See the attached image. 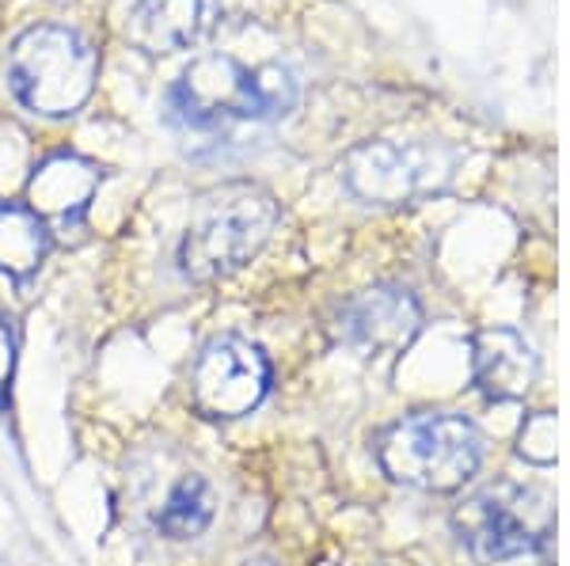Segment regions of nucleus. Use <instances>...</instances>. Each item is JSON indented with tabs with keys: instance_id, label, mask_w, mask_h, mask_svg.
Segmentation results:
<instances>
[{
	"instance_id": "f257e3e1",
	"label": "nucleus",
	"mask_w": 570,
	"mask_h": 566,
	"mask_svg": "<svg viewBox=\"0 0 570 566\" xmlns=\"http://www.w3.org/2000/svg\"><path fill=\"white\" fill-rule=\"evenodd\" d=\"M301 85L285 66H244L228 53H202L179 72L168 107L190 130L225 122H274L297 107Z\"/></svg>"
},
{
	"instance_id": "f03ea898",
	"label": "nucleus",
	"mask_w": 570,
	"mask_h": 566,
	"mask_svg": "<svg viewBox=\"0 0 570 566\" xmlns=\"http://www.w3.org/2000/svg\"><path fill=\"white\" fill-rule=\"evenodd\" d=\"M282 209L259 182H220L206 190L179 244V270L190 281H217L271 244Z\"/></svg>"
},
{
	"instance_id": "7ed1b4c3",
	"label": "nucleus",
	"mask_w": 570,
	"mask_h": 566,
	"mask_svg": "<svg viewBox=\"0 0 570 566\" xmlns=\"http://www.w3.org/2000/svg\"><path fill=\"white\" fill-rule=\"evenodd\" d=\"M384 476L403 487L449 495L475 479L483 464V437L453 410H419L400 418L376 441Z\"/></svg>"
},
{
	"instance_id": "20e7f679",
	"label": "nucleus",
	"mask_w": 570,
	"mask_h": 566,
	"mask_svg": "<svg viewBox=\"0 0 570 566\" xmlns=\"http://www.w3.org/2000/svg\"><path fill=\"white\" fill-rule=\"evenodd\" d=\"M99 53L85 34L61 23L27 27L8 50V85L31 115L69 118L91 99Z\"/></svg>"
},
{
	"instance_id": "39448f33",
	"label": "nucleus",
	"mask_w": 570,
	"mask_h": 566,
	"mask_svg": "<svg viewBox=\"0 0 570 566\" xmlns=\"http://www.w3.org/2000/svg\"><path fill=\"white\" fill-rule=\"evenodd\" d=\"M461 152L445 141H395L376 137L351 149L343 163V179L354 198L370 206H411L422 198H434L456 179Z\"/></svg>"
},
{
	"instance_id": "423d86ee",
	"label": "nucleus",
	"mask_w": 570,
	"mask_h": 566,
	"mask_svg": "<svg viewBox=\"0 0 570 566\" xmlns=\"http://www.w3.org/2000/svg\"><path fill=\"white\" fill-rule=\"evenodd\" d=\"M453 528L483 563L537 552L551 533V502L544 490L521 483H491L453 509Z\"/></svg>"
},
{
	"instance_id": "0eeeda50",
	"label": "nucleus",
	"mask_w": 570,
	"mask_h": 566,
	"mask_svg": "<svg viewBox=\"0 0 570 566\" xmlns=\"http://www.w3.org/2000/svg\"><path fill=\"white\" fill-rule=\"evenodd\" d=\"M271 391V361L244 335H217L190 369V396L209 418H244Z\"/></svg>"
},
{
	"instance_id": "6e6552de",
	"label": "nucleus",
	"mask_w": 570,
	"mask_h": 566,
	"mask_svg": "<svg viewBox=\"0 0 570 566\" xmlns=\"http://www.w3.org/2000/svg\"><path fill=\"white\" fill-rule=\"evenodd\" d=\"M422 331V305L400 286H373L338 308L331 335L357 358L403 354Z\"/></svg>"
},
{
	"instance_id": "1a4fd4ad",
	"label": "nucleus",
	"mask_w": 570,
	"mask_h": 566,
	"mask_svg": "<svg viewBox=\"0 0 570 566\" xmlns=\"http://www.w3.org/2000/svg\"><path fill=\"white\" fill-rule=\"evenodd\" d=\"M104 171L80 152H53L27 179L23 206L50 228H77L99 195Z\"/></svg>"
},
{
	"instance_id": "9d476101",
	"label": "nucleus",
	"mask_w": 570,
	"mask_h": 566,
	"mask_svg": "<svg viewBox=\"0 0 570 566\" xmlns=\"http://www.w3.org/2000/svg\"><path fill=\"white\" fill-rule=\"evenodd\" d=\"M537 350L513 327H483L472 339V377L491 404L525 399L537 380Z\"/></svg>"
},
{
	"instance_id": "9b49d317",
	"label": "nucleus",
	"mask_w": 570,
	"mask_h": 566,
	"mask_svg": "<svg viewBox=\"0 0 570 566\" xmlns=\"http://www.w3.org/2000/svg\"><path fill=\"white\" fill-rule=\"evenodd\" d=\"M214 27V0H137L126 16V39L160 58L195 46Z\"/></svg>"
},
{
	"instance_id": "f8f14e48",
	"label": "nucleus",
	"mask_w": 570,
	"mask_h": 566,
	"mask_svg": "<svg viewBox=\"0 0 570 566\" xmlns=\"http://www.w3.org/2000/svg\"><path fill=\"white\" fill-rule=\"evenodd\" d=\"M53 232L23 202H0V274L23 281L50 259Z\"/></svg>"
},
{
	"instance_id": "ddd939ff",
	"label": "nucleus",
	"mask_w": 570,
	"mask_h": 566,
	"mask_svg": "<svg viewBox=\"0 0 570 566\" xmlns=\"http://www.w3.org/2000/svg\"><path fill=\"white\" fill-rule=\"evenodd\" d=\"M214 514H217L214 487H209L206 476L190 471V476H183L176 487L168 490L164 506L156 509V528H160V536H168V540H195V536H202L214 525Z\"/></svg>"
},
{
	"instance_id": "4468645a",
	"label": "nucleus",
	"mask_w": 570,
	"mask_h": 566,
	"mask_svg": "<svg viewBox=\"0 0 570 566\" xmlns=\"http://www.w3.org/2000/svg\"><path fill=\"white\" fill-rule=\"evenodd\" d=\"M518 453L525 456L529 464L556 460V415H548V410L532 415L518 434Z\"/></svg>"
},
{
	"instance_id": "2eb2a0df",
	"label": "nucleus",
	"mask_w": 570,
	"mask_h": 566,
	"mask_svg": "<svg viewBox=\"0 0 570 566\" xmlns=\"http://www.w3.org/2000/svg\"><path fill=\"white\" fill-rule=\"evenodd\" d=\"M16 377V327L12 319L0 312V404H4L8 388H12Z\"/></svg>"
},
{
	"instance_id": "dca6fc26",
	"label": "nucleus",
	"mask_w": 570,
	"mask_h": 566,
	"mask_svg": "<svg viewBox=\"0 0 570 566\" xmlns=\"http://www.w3.org/2000/svg\"><path fill=\"white\" fill-rule=\"evenodd\" d=\"M244 566H278L274 559H266V555H255V559H247Z\"/></svg>"
}]
</instances>
